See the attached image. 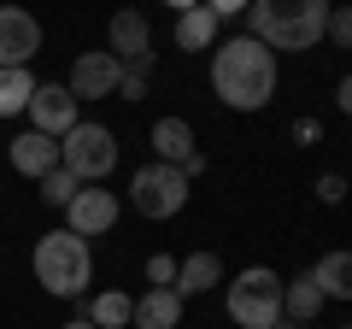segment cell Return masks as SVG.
<instances>
[{
	"mask_svg": "<svg viewBox=\"0 0 352 329\" xmlns=\"http://www.w3.org/2000/svg\"><path fill=\"white\" fill-rule=\"evenodd\" d=\"M217 282H223V259H217V253H188V259H176L170 294L188 306V300H200L206 288H217Z\"/></svg>",
	"mask_w": 352,
	"mask_h": 329,
	"instance_id": "obj_13",
	"label": "cell"
},
{
	"mask_svg": "<svg viewBox=\"0 0 352 329\" xmlns=\"http://www.w3.org/2000/svg\"><path fill=\"white\" fill-rule=\"evenodd\" d=\"M223 306H229V317H235L241 329H276L282 323V277L270 265H247L229 282Z\"/></svg>",
	"mask_w": 352,
	"mask_h": 329,
	"instance_id": "obj_4",
	"label": "cell"
},
{
	"mask_svg": "<svg viewBox=\"0 0 352 329\" xmlns=\"http://www.w3.org/2000/svg\"><path fill=\"white\" fill-rule=\"evenodd\" d=\"M176 282V259L170 253H153L147 259V288H170Z\"/></svg>",
	"mask_w": 352,
	"mask_h": 329,
	"instance_id": "obj_24",
	"label": "cell"
},
{
	"mask_svg": "<svg viewBox=\"0 0 352 329\" xmlns=\"http://www.w3.org/2000/svg\"><path fill=\"white\" fill-rule=\"evenodd\" d=\"M76 194H82V182H76L71 171H47V177H41V206H53V212H65Z\"/></svg>",
	"mask_w": 352,
	"mask_h": 329,
	"instance_id": "obj_21",
	"label": "cell"
},
{
	"mask_svg": "<svg viewBox=\"0 0 352 329\" xmlns=\"http://www.w3.org/2000/svg\"><path fill=\"white\" fill-rule=\"evenodd\" d=\"M212 94L229 112H264L276 94V53L252 41L247 30L212 47Z\"/></svg>",
	"mask_w": 352,
	"mask_h": 329,
	"instance_id": "obj_1",
	"label": "cell"
},
{
	"mask_svg": "<svg viewBox=\"0 0 352 329\" xmlns=\"http://www.w3.org/2000/svg\"><path fill=\"white\" fill-rule=\"evenodd\" d=\"M317 200H323V206H340V200H346V177H340V171L317 177Z\"/></svg>",
	"mask_w": 352,
	"mask_h": 329,
	"instance_id": "obj_25",
	"label": "cell"
},
{
	"mask_svg": "<svg viewBox=\"0 0 352 329\" xmlns=\"http://www.w3.org/2000/svg\"><path fill=\"white\" fill-rule=\"evenodd\" d=\"M129 206L141 217H176L188 206V177L176 164H141L135 177H129Z\"/></svg>",
	"mask_w": 352,
	"mask_h": 329,
	"instance_id": "obj_6",
	"label": "cell"
},
{
	"mask_svg": "<svg viewBox=\"0 0 352 329\" xmlns=\"http://www.w3.org/2000/svg\"><path fill=\"white\" fill-rule=\"evenodd\" d=\"M59 171H71L76 182H106L118 171V136L106 124H76L71 136L59 141Z\"/></svg>",
	"mask_w": 352,
	"mask_h": 329,
	"instance_id": "obj_5",
	"label": "cell"
},
{
	"mask_svg": "<svg viewBox=\"0 0 352 329\" xmlns=\"http://www.w3.org/2000/svg\"><path fill=\"white\" fill-rule=\"evenodd\" d=\"M294 136H300V147H311V141L323 136V124H317V118H300V124H294Z\"/></svg>",
	"mask_w": 352,
	"mask_h": 329,
	"instance_id": "obj_27",
	"label": "cell"
},
{
	"mask_svg": "<svg viewBox=\"0 0 352 329\" xmlns=\"http://www.w3.org/2000/svg\"><path fill=\"white\" fill-rule=\"evenodd\" d=\"M323 288L311 282V270H294V277H282V317L288 323H311L317 312H323Z\"/></svg>",
	"mask_w": 352,
	"mask_h": 329,
	"instance_id": "obj_16",
	"label": "cell"
},
{
	"mask_svg": "<svg viewBox=\"0 0 352 329\" xmlns=\"http://www.w3.org/2000/svg\"><path fill=\"white\" fill-rule=\"evenodd\" d=\"M340 329H352V323H340Z\"/></svg>",
	"mask_w": 352,
	"mask_h": 329,
	"instance_id": "obj_30",
	"label": "cell"
},
{
	"mask_svg": "<svg viewBox=\"0 0 352 329\" xmlns=\"http://www.w3.org/2000/svg\"><path fill=\"white\" fill-rule=\"evenodd\" d=\"M329 0H258L247 12V36L270 53H311L323 41Z\"/></svg>",
	"mask_w": 352,
	"mask_h": 329,
	"instance_id": "obj_2",
	"label": "cell"
},
{
	"mask_svg": "<svg viewBox=\"0 0 352 329\" xmlns=\"http://www.w3.org/2000/svg\"><path fill=\"white\" fill-rule=\"evenodd\" d=\"M59 329H94V323H88V317H71V323H59Z\"/></svg>",
	"mask_w": 352,
	"mask_h": 329,
	"instance_id": "obj_28",
	"label": "cell"
},
{
	"mask_svg": "<svg viewBox=\"0 0 352 329\" xmlns=\"http://www.w3.org/2000/svg\"><path fill=\"white\" fill-rule=\"evenodd\" d=\"M30 265H36V282L53 300H76V294L88 288V277H94V253H88V241L71 235V229L41 235L36 253H30Z\"/></svg>",
	"mask_w": 352,
	"mask_h": 329,
	"instance_id": "obj_3",
	"label": "cell"
},
{
	"mask_svg": "<svg viewBox=\"0 0 352 329\" xmlns=\"http://www.w3.org/2000/svg\"><path fill=\"white\" fill-rule=\"evenodd\" d=\"M30 124H36V136L65 141L82 124V100L71 89H59V83H36V94H30Z\"/></svg>",
	"mask_w": 352,
	"mask_h": 329,
	"instance_id": "obj_7",
	"label": "cell"
},
{
	"mask_svg": "<svg viewBox=\"0 0 352 329\" xmlns=\"http://www.w3.org/2000/svg\"><path fill=\"white\" fill-rule=\"evenodd\" d=\"M30 94H36V76H30V65H24V71H0V118L30 112Z\"/></svg>",
	"mask_w": 352,
	"mask_h": 329,
	"instance_id": "obj_20",
	"label": "cell"
},
{
	"mask_svg": "<svg viewBox=\"0 0 352 329\" xmlns=\"http://www.w3.org/2000/svg\"><path fill=\"white\" fill-rule=\"evenodd\" d=\"M118 212H124V206H118L112 189H82L71 206H65V229L82 235V241H88V235H106V229L118 224Z\"/></svg>",
	"mask_w": 352,
	"mask_h": 329,
	"instance_id": "obj_10",
	"label": "cell"
},
{
	"mask_svg": "<svg viewBox=\"0 0 352 329\" xmlns=\"http://www.w3.org/2000/svg\"><path fill=\"white\" fill-rule=\"evenodd\" d=\"M311 282L323 288V300H352V253H323L311 265Z\"/></svg>",
	"mask_w": 352,
	"mask_h": 329,
	"instance_id": "obj_18",
	"label": "cell"
},
{
	"mask_svg": "<svg viewBox=\"0 0 352 329\" xmlns=\"http://www.w3.org/2000/svg\"><path fill=\"white\" fill-rule=\"evenodd\" d=\"M129 317H135V300L118 294V288H106V294L88 300V323H94V329H129Z\"/></svg>",
	"mask_w": 352,
	"mask_h": 329,
	"instance_id": "obj_19",
	"label": "cell"
},
{
	"mask_svg": "<svg viewBox=\"0 0 352 329\" xmlns=\"http://www.w3.org/2000/svg\"><path fill=\"white\" fill-rule=\"evenodd\" d=\"M194 153H200V136L188 129V118H159L153 124V164H176L182 171Z\"/></svg>",
	"mask_w": 352,
	"mask_h": 329,
	"instance_id": "obj_12",
	"label": "cell"
},
{
	"mask_svg": "<svg viewBox=\"0 0 352 329\" xmlns=\"http://www.w3.org/2000/svg\"><path fill=\"white\" fill-rule=\"evenodd\" d=\"M118 83H124V65H118L106 47H88V53H76L65 89H71L76 100H106V94H118Z\"/></svg>",
	"mask_w": 352,
	"mask_h": 329,
	"instance_id": "obj_8",
	"label": "cell"
},
{
	"mask_svg": "<svg viewBox=\"0 0 352 329\" xmlns=\"http://www.w3.org/2000/svg\"><path fill=\"white\" fill-rule=\"evenodd\" d=\"M12 171L18 177H47V171H59V141L36 136V129H24V136H12Z\"/></svg>",
	"mask_w": 352,
	"mask_h": 329,
	"instance_id": "obj_15",
	"label": "cell"
},
{
	"mask_svg": "<svg viewBox=\"0 0 352 329\" xmlns=\"http://www.w3.org/2000/svg\"><path fill=\"white\" fill-rule=\"evenodd\" d=\"M176 323H182V300L170 288H147L135 300V317H129V329H176Z\"/></svg>",
	"mask_w": 352,
	"mask_h": 329,
	"instance_id": "obj_17",
	"label": "cell"
},
{
	"mask_svg": "<svg viewBox=\"0 0 352 329\" xmlns=\"http://www.w3.org/2000/svg\"><path fill=\"white\" fill-rule=\"evenodd\" d=\"M276 329H300V323H288V317H282V323H276Z\"/></svg>",
	"mask_w": 352,
	"mask_h": 329,
	"instance_id": "obj_29",
	"label": "cell"
},
{
	"mask_svg": "<svg viewBox=\"0 0 352 329\" xmlns=\"http://www.w3.org/2000/svg\"><path fill=\"white\" fill-rule=\"evenodd\" d=\"M106 53H112L118 65L147 59V53H153V30H147V18H141V12H118L112 30H106Z\"/></svg>",
	"mask_w": 352,
	"mask_h": 329,
	"instance_id": "obj_11",
	"label": "cell"
},
{
	"mask_svg": "<svg viewBox=\"0 0 352 329\" xmlns=\"http://www.w3.org/2000/svg\"><path fill=\"white\" fill-rule=\"evenodd\" d=\"M335 106H340V118H352V71L335 83Z\"/></svg>",
	"mask_w": 352,
	"mask_h": 329,
	"instance_id": "obj_26",
	"label": "cell"
},
{
	"mask_svg": "<svg viewBox=\"0 0 352 329\" xmlns=\"http://www.w3.org/2000/svg\"><path fill=\"white\" fill-rule=\"evenodd\" d=\"M41 53V24L18 6H0V71H24Z\"/></svg>",
	"mask_w": 352,
	"mask_h": 329,
	"instance_id": "obj_9",
	"label": "cell"
},
{
	"mask_svg": "<svg viewBox=\"0 0 352 329\" xmlns=\"http://www.w3.org/2000/svg\"><path fill=\"white\" fill-rule=\"evenodd\" d=\"M147 89H153V53H147V59H135V65H124L118 100H147Z\"/></svg>",
	"mask_w": 352,
	"mask_h": 329,
	"instance_id": "obj_22",
	"label": "cell"
},
{
	"mask_svg": "<svg viewBox=\"0 0 352 329\" xmlns=\"http://www.w3.org/2000/svg\"><path fill=\"white\" fill-rule=\"evenodd\" d=\"M323 36L335 41V47H346V53H352V6H329V24H323Z\"/></svg>",
	"mask_w": 352,
	"mask_h": 329,
	"instance_id": "obj_23",
	"label": "cell"
},
{
	"mask_svg": "<svg viewBox=\"0 0 352 329\" xmlns=\"http://www.w3.org/2000/svg\"><path fill=\"white\" fill-rule=\"evenodd\" d=\"M176 47H182V53L217 47V12H212V6H194V0L176 6Z\"/></svg>",
	"mask_w": 352,
	"mask_h": 329,
	"instance_id": "obj_14",
	"label": "cell"
}]
</instances>
